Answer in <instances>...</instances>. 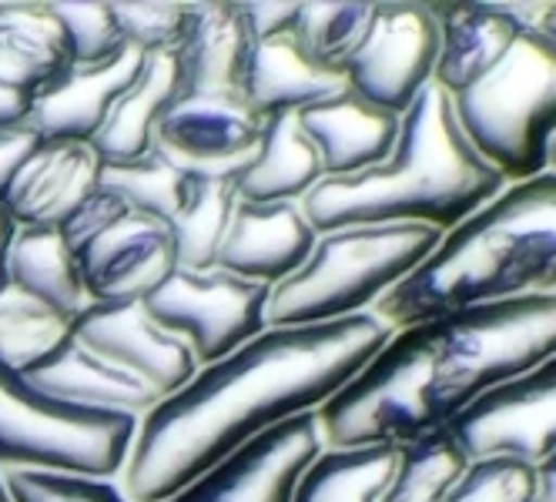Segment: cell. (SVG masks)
<instances>
[{"mask_svg": "<svg viewBox=\"0 0 556 502\" xmlns=\"http://www.w3.org/2000/svg\"><path fill=\"white\" fill-rule=\"evenodd\" d=\"M392 338L372 312L302 329H265L202 365L138 419L122 469L131 502H162L278 422L319 412Z\"/></svg>", "mask_w": 556, "mask_h": 502, "instance_id": "cell-1", "label": "cell"}, {"mask_svg": "<svg viewBox=\"0 0 556 502\" xmlns=\"http://www.w3.org/2000/svg\"><path fill=\"white\" fill-rule=\"evenodd\" d=\"M556 356V298H503L392 332L315 412L326 449L403 446Z\"/></svg>", "mask_w": 556, "mask_h": 502, "instance_id": "cell-2", "label": "cell"}, {"mask_svg": "<svg viewBox=\"0 0 556 502\" xmlns=\"http://www.w3.org/2000/svg\"><path fill=\"white\" fill-rule=\"evenodd\" d=\"M503 188L506 178L466 141L450 94L429 85L403 114L389 158L359 175L323 178L302 198V215L315 235L366 224H422L446 235Z\"/></svg>", "mask_w": 556, "mask_h": 502, "instance_id": "cell-3", "label": "cell"}, {"mask_svg": "<svg viewBox=\"0 0 556 502\" xmlns=\"http://www.w3.org/2000/svg\"><path fill=\"white\" fill-rule=\"evenodd\" d=\"M503 298H556V171L506 184L372 305L392 332L453 308Z\"/></svg>", "mask_w": 556, "mask_h": 502, "instance_id": "cell-4", "label": "cell"}, {"mask_svg": "<svg viewBox=\"0 0 556 502\" xmlns=\"http://www.w3.org/2000/svg\"><path fill=\"white\" fill-rule=\"evenodd\" d=\"M466 141L506 184L549 171L556 141V44L520 27L450 94Z\"/></svg>", "mask_w": 556, "mask_h": 502, "instance_id": "cell-5", "label": "cell"}, {"mask_svg": "<svg viewBox=\"0 0 556 502\" xmlns=\"http://www.w3.org/2000/svg\"><path fill=\"white\" fill-rule=\"evenodd\" d=\"M440 242V231L422 224L326 231L299 272L271 288L265 329L326 325L372 312V305L409 279Z\"/></svg>", "mask_w": 556, "mask_h": 502, "instance_id": "cell-6", "label": "cell"}, {"mask_svg": "<svg viewBox=\"0 0 556 502\" xmlns=\"http://www.w3.org/2000/svg\"><path fill=\"white\" fill-rule=\"evenodd\" d=\"M138 419L48 399L0 362V469L85 479L122 476Z\"/></svg>", "mask_w": 556, "mask_h": 502, "instance_id": "cell-7", "label": "cell"}, {"mask_svg": "<svg viewBox=\"0 0 556 502\" xmlns=\"http://www.w3.org/2000/svg\"><path fill=\"white\" fill-rule=\"evenodd\" d=\"M268 295V285L245 282L222 268H212V272L175 268L144 298V308L165 332L188 342L198 369H202L265 332Z\"/></svg>", "mask_w": 556, "mask_h": 502, "instance_id": "cell-8", "label": "cell"}, {"mask_svg": "<svg viewBox=\"0 0 556 502\" xmlns=\"http://www.w3.org/2000/svg\"><path fill=\"white\" fill-rule=\"evenodd\" d=\"M440 24L429 4H376L363 41L339 64L349 91L403 114L432 85Z\"/></svg>", "mask_w": 556, "mask_h": 502, "instance_id": "cell-9", "label": "cell"}, {"mask_svg": "<svg viewBox=\"0 0 556 502\" xmlns=\"http://www.w3.org/2000/svg\"><path fill=\"white\" fill-rule=\"evenodd\" d=\"M446 429L469 462L509 455L543 466L556 452V356L480 396Z\"/></svg>", "mask_w": 556, "mask_h": 502, "instance_id": "cell-10", "label": "cell"}, {"mask_svg": "<svg viewBox=\"0 0 556 502\" xmlns=\"http://www.w3.org/2000/svg\"><path fill=\"white\" fill-rule=\"evenodd\" d=\"M262 114L238 94L178 98L162 118L151 154L191 178H238L255 158Z\"/></svg>", "mask_w": 556, "mask_h": 502, "instance_id": "cell-11", "label": "cell"}, {"mask_svg": "<svg viewBox=\"0 0 556 502\" xmlns=\"http://www.w3.org/2000/svg\"><path fill=\"white\" fill-rule=\"evenodd\" d=\"M326 449L315 412L278 422L162 502H292L299 476Z\"/></svg>", "mask_w": 556, "mask_h": 502, "instance_id": "cell-12", "label": "cell"}, {"mask_svg": "<svg viewBox=\"0 0 556 502\" xmlns=\"http://www.w3.org/2000/svg\"><path fill=\"white\" fill-rule=\"evenodd\" d=\"M71 335L104 362L151 385L162 399L178 392L198 372L188 342L157 325L144 301H91L71 322Z\"/></svg>", "mask_w": 556, "mask_h": 502, "instance_id": "cell-13", "label": "cell"}, {"mask_svg": "<svg viewBox=\"0 0 556 502\" xmlns=\"http://www.w3.org/2000/svg\"><path fill=\"white\" fill-rule=\"evenodd\" d=\"M88 301H144L175 268V239L168 224L141 211H122L91 242L74 252Z\"/></svg>", "mask_w": 556, "mask_h": 502, "instance_id": "cell-14", "label": "cell"}, {"mask_svg": "<svg viewBox=\"0 0 556 502\" xmlns=\"http://www.w3.org/2000/svg\"><path fill=\"white\" fill-rule=\"evenodd\" d=\"M315 228L302 205H252L238 202L215 268L245 282L275 288L305 265L315 248Z\"/></svg>", "mask_w": 556, "mask_h": 502, "instance_id": "cell-15", "label": "cell"}, {"mask_svg": "<svg viewBox=\"0 0 556 502\" xmlns=\"http://www.w3.org/2000/svg\"><path fill=\"white\" fill-rule=\"evenodd\" d=\"M101 181V158L81 141H41L17 171L4 208L17 228H61Z\"/></svg>", "mask_w": 556, "mask_h": 502, "instance_id": "cell-16", "label": "cell"}, {"mask_svg": "<svg viewBox=\"0 0 556 502\" xmlns=\"http://www.w3.org/2000/svg\"><path fill=\"white\" fill-rule=\"evenodd\" d=\"M144 54L125 48L101 64H67L54 81L34 98L30 128L45 141H81L91 144L104 125L114 98L122 94L141 70Z\"/></svg>", "mask_w": 556, "mask_h": 502, "instance_id": "cell-17", "label": "cell"}, {"mask_svg": "<svg viewBox=\"0 0 556 502\" xmlns=\"http://www.w3.org/2000/svg\"><path fill=\"white\" fill-rule=\"evenodd\" d=\"M400 114L352 91L299 111V125L319 154L326 178H345L382 165L400 138Z\"/></svg>", "mask_w": 556, "mask_h": 502, "instance_id": "cell-18", "label": "cell"}, {"mask_svg": "<svg viewBox=\"0 0 556 502\" xmlns=\"http://www.w3.org/2000/svg\"><path fill=\"white\" fill-rule=\"evenodd\" d=\"M345 91H349L345 74L332 64H323L319 57H312L295 41L292 30L265 37V41H252L242 98L262 118L286 111L299 114L305 107L326 104Z\"/></svg>", "mask_w": 556, "mask_h": 502, "instance_id": "cell-19", "label": "cell"}, {"mask_svg": "<svg viewBox=\"0 0 556 502\" xmlns=\"http://www.w3.org/2000/svg\"><path fill=\"white\" fill-rule=\"evenodd\" d=\"M249 51L252 37L238 4H188L185 34L175 48L181 98H242Z\"/></svg>", "mask_w": 556, "mask_h": 502, "instance_id": "cell-20", "label": "cell"}, {"mask_svg": "<svg viewBox=\"0 0 556 502\" xmlns=\"http://www.w3.org/2000/svg\"><path fill=\"white\" fill-rule=\"evenodd\" d=\"M24 378L48 399L77 409H104V412H125L141 419L162 402V396L151 385L104 362L101 356L85 349L74 335H67L48 359L27 369Z\"/></svg>", "mask_w": 556, "mask_h": 502, "instance_id": "cell-21", "label": "cell"}, {"mask_svg": "<svg viewBox=\"0 0 556 502\" xmlns=\"http://www.w3.org/2000/svg\"><path fill=\"white\" fill-rule=\"evenodd\" d=\"M181 98V77L175 51L148 54L135 81L114 98L104 125L91 138L101 165L138 162L151 154L154 131L168 114V107Z\"/></svg>", "mask_w": 556, "mask_h": 502, "instance_id": "cell-22", "label": "cell"}, {"mask_svg": "<svg viewBox=\"0 0 556 502\" xmlns=\"http://www.w3.org/2000/svg\"><path fill=\"white\" fill-rule=\"evenodd\" d=\"M326 178L319 154L305 138L299 114H268L249 168L235 178L238 202L252 205H302L308 191Z\"/></svg>", "mask_w": 556, "mask_h": 502, "instance_id": "cell-23", "label": "cell"}, {"mask_svg": "<svg viewBox=\"0 0 556 502\" xmlns=\"http://www.w3.org/2000/svg\"><path fill=\"white\" fill-rule=\"evenodd\" d=\"M71 64L51 4H0V85L37 98Z\"/></svg>", "mask_w": 556, "mask_h": 502, "instance_id": "cell-24", "label": "cell"}, {"mask_svg": "<svg viewBox=\"0 0 556 502\" xmlns=\"http://www.w3.org/2000/svg\"><path fill=\"white\" fill-rule=\"evenodd\" d=\"M11 288L30 295L67 322L91 305L61 228H17L11 248Z\"/></svg>", "mask_w": 556, "mask_h": 502, "instance_id": "cell-25", "label": "cell"}, {"mask_svg": "<svg viewBox=\"0 0 556 502\" xmlns=\"http://www.w3.org/2000/svg\"><path fill=\"white\" fill-rule=\"evenodd\" d=\"M400 446L323 449L299 476L292 502H382Z\"/></svg>", "mask_w": 556, "mask_h": 502, "instance_id": "cell-26", "label": "cell"}, {"mask_svg": "<svg viewBox=\"0 0 556 502\" xmlns=\"http://www.w3.org/2000/svg\"><path fill=\"white\" fill-rule=\"evenodd\" d=\"M238 208L231 178H191L185 205L172 218L175 258L185 272H212Z\"/></svg>", "mask_w": 556, "mask_h": 502, "instance_id": "cell-27", "label": "cell"}, {"mask_svg": "<svg viewBox=\"0 0 556 502\" xmlns=\"http://www.w3.org/2000/svg\"><path fill=\"white\" fill-rule=\"evenodd\" d=\"M466 466L469 459L450 436V429L403 442L382 502H446Z\"/></svg>", "mask_w": 556, "mask_h": 502, "instance_id": "cell-28", "label": "cell"}, {"mask_svg": "<svg viewBox=\"0 0 556 502\" xmlns=\"http://www.w3.org/2000/svg\"><path fill=\"white\" fill-rule=\"evenodd\" d=\"M101 191L125 202L131 211H141L162 224H172L178 208L185 205V195L191 188V175H181L157 154L122 165H101Z\"/></svg>", "mask_w": 556, "mask_h": 502, "instance_id": "cell-29", "label": "cell"}, {"mask_svg": "<svg viewBox=\"0 0 556 502\" xmlns=\"http://www.w3.org/2000/svg\"><path fill=\"white\" fill-rule=\"evenodd\" d=\"M71 335V322L17 288L0 292V362L27 372Z\"/></svg>", "mask_w": 556, "mask_h": 502, "instance_id": "cell-30", "label": "cell"}, {"mask_svg": "<svg viewBox=\"0 0 556 502\" xmlns=\"http://www.w3.org/2000/svg\"><path fill=\"white\" fill-rule=\"evenodd\" d=\"M376 14V4H299L292 34L295 41L323 64L339 67Z\"/></svg>", "mask_w": 556, "mask_h": 502, "instance_id": "cell-31", "label": "cell"}, {"mask_svg": "<svg viewBox=\"0 0 556 502\" xmlns=\"http://www.w3.org/2000/svg\"><path fill=\"white\" fill-rule=\"evenodd\" d=\"M533 499H536V469L509 455H490L469 462L446 502H533Z\"/></svg>", "mask_w": 556, "mask_h": 502, "instance_id": "cell-32", "label": "cell"}, {"mask_svg": "<svg viewBox=\"0 0 556 502\" xmlns=\"http://www.w3.org/2000/svg\"><path fill=\"white\" fill-rule=\"evenodd\" d=\"M64 37L71 64H101L128 44L111 17V4H51Z\"/></svg>", "mask_w": 556, "mask_h": 502, "instance_id": "cell-33", "label": "cell"}, {"mask_svg": "<svg viewBox=\"0 0 556 502\" xmlns=\"http://www.w3.org/2000/svg\"><path fill=\"white\" fill-rule=\"evenodd\" d=\"M111 17L122 30L125 44L148 57L178 48L188 21V4H111Z\"/></svg>", "mask_w": 556, "mask_h": 502, "instance_id": "cell-34", "label": "cell"}, {"mask_svg": "<svg viewBox=\"0 0 556 502\" xmlns=\"http://www.w3.org/2000/svg\"><path fill=\"white\" fill-rule=\"evenodd\" d=\"M4 486L11 502H131L111 479L11 469L4 473Z\"/></svg>", "mask_w": 556, "mask_h": 502, "instance_id": "cell-35", "label": "cell"}, {"mask_svg": "<svg viewBox=\"0 0 556 502\" xmlns=\"http://www.w3.org/2000/svg\"><path fill=\"white\" fill-rule=\"evenodd\" d=\"M122 211H128V205L125 202H117L114 195H108V191H94V195L77 208L64 224H61V235H64V242L71 245V252H77L85 242H91L98 231L104 228V224H111L117 215Z\"/></svg>", "mask_w": 556, "mask_h": 502, "instance_id": "cell-36", "label": "cell"}, {"mask_svg": "<svg viewBox=\"0 0 556 502\" xmlns=\"http://www.w3.org/2000/svg\"><path fill=\"white\" fill-rule=\"evenodd\" d=\"M41 134H37L27 125H17V128H8V131H0V205H4L8 198V191L17 178V171L24 168V162L30 158V154L41 147Z\"/></svg>", "mask_w": 556, "mask_h": 502, "instance_id": "cell-37", "label": "cell"}, {"mask_svg": "<svg viewBox=\"0 0 556 502\" xmlns=\"http://www.w3.org/2000/svg\"><path fill=\"white\" fill-rule=\"evenodd\" d=\"M295 11L299 4H238V14H242L252 41H265V37L292 30Z\"/></svg>", "mask_w": 556, "mask_h": 502, "instance_id": "cell-38", "label": "cell"}, {"mask_svg": "<svg viewBox=\"0 0 556 502\" xmlns=\"http://www.w3.org/2000/svg\"><path fill=\"white\" fill-rule=\"evenodd\" d=\"M30 107H34L30 94H21V91H11V88L0 85V131L27 125L30 121Z\"/></svg>", "mask_w": 556, "mask_h": 502, "instance_id": "cell-39", "label": "cell"}, {"mask_svg": "<svg viewBox=\"0 0 556 502\" xmlns=\"http://www.w3.org/2000/svg\"><path fill=\"white\" fill-rule=\"evenodd\" d=\"M17 239V224L8 215V208L0 205V292L11 288V248Z\"/></svg>", "mask_w": 556, "mask_h": 502, "instance_id": "cell-40", "label": "cell"}, {"mask_svg": "<svg viewBox=\"0 0 556 502\" xmlns=\"http://www.w3.org/2000/svg\"><path fill=\"white\" fill-rule=\"evenodd\" d=\"M533 502H556V452L536 466V499Z\"/></svg>", "mask_w": 556, "mask_h": 502, "instance_id": "cell-41", "label": "cell"}, {"mask_svg": "<svg viewBox=\"0 0 556 502\" xmlns=\"http://www.w3.org/2000/svg\"><path fill=\"white\" fill-rule=\"evenodd\" d=\"M536 30L546 37V41H553V44H556V4H543V14H540Z\"/></svg>", "mask_w": 556, "mask_h": 502, "instance_id": "cell-42", "label": "cell"}, {"mask_svg": "<svg viewBox=\"0 0 556 502\" xmlns=\"http://www.w3.org/2000/svg\"><path fill=\"white\" fill-rule=\"evenodd\" d=\"M0 502H11V492L4 486V473H0Z\"/></svg>", "mask_w": 556, "mask_h": 502, "instance_id": "cell-43", "label": "cell"}, {"mask_svg": "<svg viewBox=\"0 0 556 502\" xmlns=\"http://www.w3.org/2000/svg\"><path fill=\"white\" fill-rule=\"evenodd\" d=\"M549 171H556V141H553V147H549Z\"/></svg>", "mask_w": 556, "mask_h": 502, "instance_id": "cell-44", "label": "cell"}]
</instances>
